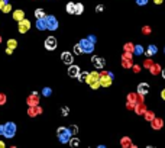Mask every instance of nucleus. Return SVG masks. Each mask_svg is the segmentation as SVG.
Returning <instances> with one entry per match:
<instances>
[{
  "mask_svg": "<svg viewBox=\"0 0 165 148\" xmlns=\"http://www.w3.org/2000/svg\"><path fill=\"white\" fill-rule=\"evenodd\" d=\"M99 79H100L99 71H91V73H88V74H87L85 83H87L91 89H94V90H96V89H99V87H100Z\"/></svg>",
  "mask_w": 165,
  "mask_h": 148,
  "instance_id": "nucleus-1",
  "label": "nucleus"
},
{
  "mask_svg": "<svg viewBox=\"0 0 165 148\" xmlns=\"http://www.w3.org/2000/svg\"><path fill=\"white\" fill-rule=\"evenodd\" d=\"M16 131L17 128L15 122H6L3 125V136H6V138H13L16 135Z\"/></svg>",
  "mask_w": 165,
  "mask_h": 148,
  "instance_id": "nucleus-2",
  "label": "nucleus"
},
{
  "mask_svg": "<svg viewBox=\"0 0 165 148\" xmlns=\"http://www.w3.org/2000/svg\"><path fill=\"white\" fill-rule=\"evenodd\" d=\"M57 136H58V139H60L61 144H67L72 135L70 134L68 128H65V126H60V128L57 129Z\"/></svg>",
  "mask_w": 165,
  "mask_h": 148,
  "instance_id": "nucleus-3",
  "label": "nucleus"
},
{
  "mask_svg": "<svg viewBox=\"0 0 165 148\" xmlns=\"http://www.w3.org/2000/svg\"><path fill=\"white\" fill-rule=\"evenodd\" d=\"M78 45H80V48H81L82 54H91V52L94 51V44H93L88 38H82L81 41L78 42Z\"/></svg>",
  "mask_w": 165,
  "mask_h": 148,
  "instance_id": "nucleus-4",
  "label": "nucleus"
},
{
  "mask_svg": "<svg viewBox=\"0 0 165 148\" xmlns=\"http://www.w3.org/2000/svg\"><path fill=\"white\" fill-rule=\"evenodd\" d=\"M44 20H45V26H47L48 31H57L58 29V20H57L55 16L47 15V16L44 17Z\"/></svg>",
  "mask_w": 165,
  "mask_h": 148,
  "instance_id": "nucleus-5",
  "label": "nucleus"
},
{
  "mask_svg": "<svg viewBox=\"0 0 165 148\" xmlns=\"http://www.w3.org/2000/svg\"><path fill=\"white\" fill-rule=\"evenodd\" d=\"M99 82H100V86H101V87H110L113 79H110V76L107 74V71H101V73H100Z\"/></svg>",
  "mask_w": 165,
  "mask_h": 148,
  "instance_id": "nucleus-6",
  "label": "nucleus"
},
{
  "mask_svg": "<svg viewBox=\"0 0 165 148\" xmlns=\"http://www.w3.org/2000/svg\"><path fill=\"white\" fill-rule=\"evenodd\" d=\"M17 29H19V32L20 33H26L29 32V29H31V22L28 20V19H22V20H19L17 22Z\"/></svg>",
  "mask_w": 165,
  "mask_h": 148,
  "instance_id": "nucleus-7",
  "label": "nucleus"
},
{
  "mask_svg": "<svg viewBox=\"0 0 165 148\" xmlns=\"http://www.w3.org/2000/svg\"><path fill=\"white\" fill-rule=\"evenodd\" d=\"M57 47H58V41L55 36H48L45 39V48L48 51H54V49H57Z\"/></svg>",
  "mask_w": 165,
  "mask_h": 148,
  "instance_id": "nucleus-8",
  "label": "nucleus"
},
{
  "mask_svg": "<svg viewBox=\"0 0 165 148\" xmlns=\"http://www.w3.org/2000/svg\"><path fill=\"white\" fill-rule=\"evenodd\" d=\"M91 63H93V67H96L97 70H103V67L106 66V60L101 57H97V55H94L91 58Z\"/></svg>",
  "mask_w": 165,
  "mask_h": 148,
  "instance_id": "nucleus-9",
  "label": "nucleus"
},
{
  "mask_svg": "<svg viewBox=\"0 0 165 148\" xmlns=\"http://www.w3.org/2000/svg\"><path fill=\"white\" fill-rule=\"evenodd\" d=\"M26 103H28V106H36V105H39V95L36 92H32L28 96V99H26Z\"/></svg>",
  "mask_w": 165,
  "mask_h": 148,
  "instance_id": "nucleus-10",
  "label": "nucleus"
},
{
  "mask_svg": "<svg viewBox=\"0 0 165 148\" xmlns=\"http://www.w3.org/2000/svg\"><path fill=\"white\" fill-rule=\"evenodd\" d=\"M61 60H62L64 64L70 66V64L74 63V55H72V52H70V51H64V52L61 54Z\"/></svg>",
  "mask_w": 165,
  "mask_h": 148,
  "instance_id": "nucleus-11",
  "label": "nucleus"
},
{
  "mask_svg": "<svg viewBox=\"0 0 165 148\" xmlns=\"http://www.w3.org/2000/svg\"><path fill=\"white\" fill-rule=\"evenodd\" d=\"M80 67L75 66V64H70V67H68V76L71 77V79H77L78 77V74H80Z\"/></svg>",
  "mask_w": 165,
  "mask_h": 148,
  "instance_id": "nucleus-12",
  "label": "nucleus"
},
{
  "mask_svg": "<svg viewBox=\"0 0 165 148\" xmlns=\"http://www.w3.org/2000/svg\"><path fill=\"white\" fill-rule=\"evenodd\" d=\"M138 92V95H141V96H146L149 93V84L148 83H139L138 84V89H136Z\"/></svg>",
  "mask_w": 165,
  "mask_h": 148,
  "instance_id": "nucleus-13",
  "label": "nucleus"
},
{
  "mask_svg": "<svg viewBox=\"0 0 165 148\" xmlns=\"http://www.w3.org/2000/svg\"><path fill=\"white\" fill-rule=\"evenodd\" d=\"M42 113V108L39 106V105H36V106H29V109H28V115L31 116V118H35V116L41 115Z\"/></svg>",
  "mask_w": 165,
  "mask_h": 148,
  "instance_id": "nucleus-14",
  "label": "nucleus"
},
{
  "mask_svg": "<svg viewBox=\"0 0 165 148\" xmlns=\"http://www.w3.org/2000/svg\"><path fill=\"white\" fill-rule=\"evenodd\" d=\"M133 110H135V113H138V115H143V112L146 110V106H145L143 102H138V103H135Z\"/></svg>",
  "mask_w": 165,
  "mask_h": 148,
  "instance_id": "nucleus-15",
  "label": "nucleus"
},
{
  "mask_svg": "<svg viewBox=\"0 0 165 148\" xmlns=\"http://www.w3.org/2000/svg\"><path fill=\"white\" fill-rule=\"evenodd\" d=\"M151 123H152V129H161L164 126V121L161 118H156V116L151 121Z\"/></svg>",
  "mask_w": 165,
  "mask_h": 148,
  "instance_id": "nucleus-16",
  "label": "nucleus"
},
{
  "mask_svg": "<svg viewBox=\"0 0 165 148\" xmlns=\"http://www.w3.org/2000/svg\"><path fill=\"white\" fill-rule=\"evenodd\" d=\"M120 145H122V148H136V145H133L129 136H123L120 139Z\"/></svg>",
  "mask_w": 165,
  "mask_h": 148,
  "instance_id": "nucleus-17",
  "label": "nucleus"
},
{
  "mask_svg": "<svg viewBox=\"0 0 165 148\" xmlns=\"http://www.w3.org/2000/svg\"><path fill=\"white\" fill-rule=\"evenodd\" d=\"M156 52H158V47H156V45H154V44H151L148 48H146V55H148V57H154V55H156Z\"/></svg>",
  "mask_w": 165,
  "mask_h": 148,
  "instance_id": "nucleus-18",
  "label": "nucleus"
},
{
  "mask_svg": "<svg viewBox=\"0 0 165 148\" xmlns=\"http://www.w3.org/2000/svg\"><path fill=\"white\" fill-rule=\"evenodd\" d=\"M161 70H162V68H161L159 64H152V66L149 67V71H151V74H152V76L159 74V73H161Z\"/></svg>",
  "mask_w": 165,
  "mask_h": 148,
  "instance_id": "nucleus-19",
  "label": "nucleus"
},
{
  "mask_svg": "<svg viewBox=\"0 0 165 148\" xmlns=\"http://www.w3.org/2000/svg\"><path fill=\"white\" fill-rule=\"evenodd\" d=\"M23 17H25V12H23L22 9H17V10L13 12V19H15V20L19 22V20H22Z\"/></svg>",
  "mask_w": 165,
  "mask_h": 148,
  "instance_id": "nucleus-20",
  "label": "nucleus"
},
{
  "mask_svg": "<svg viewBox=\"0 0 165 148\" xmlns=\"http://www.w3.org/2000/svg\"><path fill=\"white\" fill-rule=\"evenodd\" d=\"M68 144H70V145H71V147H72V148H77V147H78V145H80V139H78V138H77L75 135H72V136L70 138V141H68Z\"/></svg>",
  "mask_w": 165,
  "mask_h": 148,
  "instance_id": "nucleus-21",
  "label": "nucleus"
},
{
  "mask_svg": "<svg viewBox=\"0 0 165 148\" xmlns=\"http://www.w3.org/2000/svg\"><path fill=\"white\" fill-rule=\"evenodd\" d=\"M45 16H47V13H45L44 9H41V7L35 9V17H36V19H44Z\"/></svg>",
  "mask_w": 165,
  "mask_h": 148,
  "instance_id": "nucleus-22",
  "label": "nucleus"
},
{
  "mask_svg": "<svg viewBox=\"0 0 165 148\" xmlns=\"http://www.w3.org/2000/svg\"><path fill=\"white\" fill-rule=\"evenodd\" d=\"M145 52V49L142 45H135L133 47V55H136V57H139V55H142Z\"/></svg>",
  "mask_w": 165,
  "mask_h": 148,
  "instance_id": "nucleus-23",
  "label": "nucleus"
},
{
  "mask_svg": "<svg viewBox=\"0 0 165 148\" xmlns=\"http://www.w3.org/2000/svg\"><path fill=\"white\" fill-rule=\"evenodd\" d=\"M36 29H38V31H45V29H47L45 20H44V19H36Z\"/></svg>",
  "mask_w": 165,
  "mask_h": 148,
  "instance_id": "nucleus-24",
  "label": "nucleus"
},
{
  "mask_svg": "<svg viewBox=\"0 0 165 148\" xmlns=\"http://www.w3.org/2000/svg\"><path fill=\"white\" fill-rule=\"evenodd\" d=\"M67 12L70 13V15H74V10H75V3H72V1H68L67 3Z\"/></svg>",
  "mask_w": 165,
  "mask_h": 148,
  "instance_id": "nucleus-25",
  "label": "nucleus"
},
{
  "mask_svg": "<svg viewBox=\"0 0 165 148\" xmlns=\"http://www.w3.org/2000/svg\"><path fill=\"white\" fill-rule=\"evenodd\" d=\"M82 12H84V4H82V3H75V10H74V13H75V15H81Z\"/></svg>",
  "mask_w": 165,
  "mask_h": 148,
  "instance_id": "nucleus-26",
  "label": "nucleus"
},
{
  "mask_svg": "<svg viewBox=\"0 0 165 148\" xmlns=\"http://www.w3.org/2000/svg\"><path fill=\"white\" fill-rule=\"evenodd\" d=\"M143 116H145V119H146L148 122H151V121H152V119L155 118V113H154V112H151V110H148V109H146V110L143 112Z\"/></svg>",
  "mask_w": 165,
  "mask_h": 148,
  "instance_id": "nucleus-27",
  "label": "nucleus"
},
{
  "mask_svg": "<svg viewBox=\"0 0 165 148\" xmlns=\"http://www.w3.org/2000/svg\"><path fill=\"white\" fill-rule=\"evenodd\" d=\"M16 47H17V41L16 39H9V41H7V48L15 49Z\"/></svg>",
  "mask_w": 165,
  "mask_h": 148,
  "instance_id": "nucleus-28",
  "label": "nucleus"
},
{
  "mask_svg": "<svg viewBox=\"0 0 165 148\" xmlns=\"http://www.w3.org/2000/svg\"><path fill=\"white\" fill-rule=\"evenodd\" d=\"M122 67H125V68H131V67H132V61L128 60V58H122Z\"/></svg>",
  "mask_w": 165,
  "mask_h": 148,
  "instance_id": "nucleus-29",
  "label": "nucleus"
},
{
  "mask_svg": "<svg viewBox=\"0 0 165 148\" xmlns=\"http://www.w3.org/2000/svg\"><path fill=\"white\" fill-rule=\"evenodd\" d=\"M133 47H135V45H133L132 42H126V44H125V47H123V49H125V51H128V52H132V54H133Z\"/></svg>",
  "mask_w": 165,
  "mask_h": 148,
  "instance_id": "nucleus-30",
  "label": "nucleus"
},
{
  "mask_svg": "<svg viewBox=\"0 0 165 148\" xmlns=\"http://www.w3.org/2000/svg\"><path fill=\"white\" fill-rule=\"evenodd\" d=\"M1 12H3V13H9V12H12V4H10V3L7 1V3H6V4L3 6Z\"/></svg>",
  "mask_w": 165,
  "mask_h": 148,
  "instance_id": "nucleus-31",
  "label": "nucleus"
},
{
  "mask_svg": "<svg viewBox=\"0 0 165 148\" xmlns=\"http://www.w3.org/2000/svg\"><path fill=\"white\" fill-rule=\"evenodd\" d=\"M68 131H70L71 135H77V134H78V126H77V125H71V126L68 128Z\"/></svg>",
  "mask_w": 165,
  "mask_h": 148,
  "instance_id": "nucleus-32",
  "label": "nucleus"
},
{
  "mask_svg": "<svg viewBox=\"0 0 165 148\" xmlns=\"http://www.w3.org/2000/svg\"><path fill=\"white\" fill-rule=\"evenodd\" d=\"M42 95H44L45 97H50L51 95H52V90H51L50 87H44V89H42Z\"/></svg>",
  "mask_w": 165,
  "mask_h": 148,
  "instance_id": "nucleus-33",
  "label": "nucleus"
},
{
  "mask_svg": "<svg viewBox=\"0 0 165 148\" xmlns=\"http://www.w3.org/2000/svg\"><path fill=\"white\" fill-rule=\"evenodd\" d=\"M87 74H88L87 71H80V74H78V77H77V79H78L80 82H85V79H87Z\"/></svg>",
  "mask_w": 165,
  "mask_h": 148,
  "instance_id": "nucleus-34",
  "label": "nucleus"
},
{
  "mask_svg": "<svg viewBox=\"0 0 165 148\" xmlns=\"http://www.w3.org/2000/svg\"><path fill=\"white\" fill-rule=\"evenodd\" d=\"M61 115L62 116L70 115V108H68V106H62V108H61Z\"/></svg>",
  "mask_w": 165,
  "mask_h": 148,
  "instance_id": "nucleus-35",
  "label": "nucleus"
},
{
  "mask_svg": "<svg viewBox=\"0 0 165 148\" xmlns=\"http://www.w3.org/2000/svg\"><path fill=\"white\" fill-rule=\"evenodd\" d=\"M72 51H74V54H75V55L82 54V51H81V48H80V45H78V44H75V45H74V49H72Z\"/></svg>",
  "mask_w": 165,
  "mask_h": 148,
  "instance_id": "nucleus-36",
  "label": "nucleus"
},
{
  "mask_svg": "<svg viewBox=\"0 0 165 148\" xmlns=\"http://www.w3.org/2000/svg\"><path fill=\"white\" fill-rule=\"evenodd\" d=\"M152 64H154V63H152V60H151V57H149L148 60H145V63H143V67H145V68H148V70H149V67L152 66Z\"/></svg>",
  "mask_w": 165,
  "mask_h": 148,
  "instance_id": "nucleus-37",
  "label": "nucleus"
},
{
  "mask_svg": "<svg viewBox=\"0 0 165 148\" xmlns=\"http://www.w3.org/2000/svg\"><path fill=\"white\" fill-rule=\"evenodd\" d=\"M132 52H128V51H125L123 52V55H122V58H128V60H132Z\"/></svg>",
  "mask_w": 165,
  "mask_h": 148,
  "instance_id": "nucleus-38",
  "label": "nucleus"
},
{
  "mask_svg": "<svg viewBox=\"0 0 165 148\" xmlns=\"http://www.w3.org/2000/svg\"><path fill=\"white\" fill-rule=\"evenodd\" d=\"M6 103V95L4 93H0V106Z\"/></svg>",
  "mask_w": 165,
  "mask_h": 148,
  "instance_id": "nucleus-39",
  "label": "nucleus"
},
{
  "mask_svg": "<svg viewBox=\"0 0 165 148\" xmlns=\"http://www.w3.org/2000/svg\"><path fill=\"white\" fill-rule=\"evenodd\" d=\"M142 32H143V35H149L151 33V28L149 26H143L142 28Z\"/></svg>",
  "mask_w": 165,
  "mask_h": 148,
  "instance_id": "nucleus-40",
  "label": "nucleus"
},
{
  "mask_svg": "<svg viewBox=\"0 0 165 148\" xmlns=\"http://www.w3.org/2000/svg\"><path fill=\"white\" fill-rule=\"evenodd\" d=\"M148 3V0H136V4L138 6H145Z\"/></svg>",
  "mask_w": 165,
  "mask_h": 148,
  "instance_id": "nucleus-41",
  "label": "nucleus"
},
{
  "mask_svg": "<svg viewBox=\"0 0 165 148\" xmlns=\"http://www.w3.org/2000/svg\"><path fill=\"white\" fill-rule=\"evenodd\" d=\"M87 38H88V39H90V41H91V42H93V44H96V42H97V38H96V36H94V35H88V36H87Z\"/></svg>",
  "mask_w": 165,
  "mask_h": 148,
  "instance_id": "nucleus-42",
  "label": "nucleus"
},
{
  "mask_svg": "<svg viewBox=\"0 0 165 148\" xmlns=\"http://www.w3.org/2000/svg\"><path fill=\"white\" fill-rule=\"evenodd\" d=\"M104 10V4H97V7H96V12L99 13V12H103Z\"/></svg>",
  "mask_w": 165,
  "mask_h": 148,
  "instance_id": "nucleus-43",
  "label": "nucleus"
},
{
  "mask_svg": "<svg viewBox=\"0 0 165 148\" xmlns=\"http://www.w3.org/2000/svg\"><path fill=\"white\" fill-rule=\"evenodd\" d=\"M131 68H133V71H135V73H139V71H141V67L139 66H132Z\"/></svg>",
  "mask_w": 165,
  "mask_h": 148,
  "instance_id": "nucleus-44",
  "label": "nucleus"
},
{
  "mask_svg": "<svg viewBox=\"0 0 165 148\" xmlns=\"http://www.w3.org/2000/svg\"><path fill=\"white\" fill-rule=\"evenodd\" d=\"M126 106H128V109H133V108H135V103H132V102H128V103H126Z\"/></svg>",
  "mask_w": 165,
  "mask_h": 148,
  "instance_id": "nucleus-45",
  "label": "nucleus"
},
{
  "mask_svg": "<svg viewBox=\"0 0 165 148\" xmlns=\"http://www.w3.org/2000/svg\"><path fill=\"white\" fill-rule=\"evenodd\" d=\"M7 1H9V0H0V10L3 9V6H4V4H6Z\"/></svg>",
  "mask_w": 165,
  "mask_h": 148,
  "instance_id": "nucleus-46",
  "label": "nucleus"
},
{
  "mask_svg": "<svg viewBox=\"0 0 165 148\" xmlns=\"http://www.w3.org/2000/svg\"><path fill=\"white\" fill-rule=\"evenodd\" d=\"M6 54H7V55H12V54H13V49H10V48H6Z\"/></svg>",
  "mask_w": 165,
  "mask_h": 148,
  "instance_id": "nucleus-47",
  "label": "nucleus"
},
{
  "mask_svg": "<svg viewBox=\"0 0 165 148\" xmlns=\"http://www.w3.org/2000/svg\"><path fill=\"white\" fill-rule=\"evenodd\" d=\"M154 3H155V4H162L164 0H154Z\"/></svg>",
  "mask_w": 165,
  "mask_h": 148,
  "instance_id": "nucleus-48",
  "label": "nucleus"
},
{
  "mask_svg": "<svg viewBox=\"0 0 165 148\" xmlns=\"http://www.w3.org/2000/svg\"><path fill=\"white\" fill-rule=\"evenodd\" d=\"M161 74H162V79L165 80V68H162V70H161Z\"/></svg>",
  "mask_w": 165,
  "mask_h": 148,
  "instance_id": "nucleus-49",
  "label": "nucleus"
},
{
  "mask_svg": "<svg viewBox=\"0 0 165 148\" xmlns=\"http://www.w3.org/2000/svg\"><path fill=\"white\" fill-rule=\"evenodd\" d=\"M161 97H162V99H164V100H165V89H164V90H162V92H161Z\"/></svg>",
  "mask_w": 165,
  "mask_h": 148,
  "instance_id": "nucleus-50",
  "label": "nucleus"
},
{
  "mask_svg": "<svg viewBox=\"0 0 165 148\" xmlns=\"http://www.w3.org/2000/svg\"><path fill=\"white\" fill-rule=\"evenodd\" d=\"M0 135L3 136V125H0Z\"/></svg>",
  "mask_w": 165,
  "mask_h": 148,
  "instance_id": "nucleus-51",
  "label": "nucleus"
},
{
  "mask_svg": "<svg viewBox=\"0 0 165 148\" xmlns=\"http://www.w3.org/2000/svg\"><path fill=\"white\" fill-rule=\"evenodd\" d=\"M0 148H4V142L3 141H0Z\"/></svg>",
  "mask_w": 165,
  "mask_h": 148,
  "instance_id": "nucleus-52",
  "label": "nucleus"
},
{
  "mask_svg": "<svg viewBox=\"0 0 165 148\" xmlns=\"http://www.w3.org/2000/svg\"><path fill=\"white\" fill-rule=\"evenodd\" d=\"M0 44H1V36H0Z\"/></svg>",
  "mask_w": 165,
  "mask_h": 148,
  "instance_id": "nucleus-53",
  "label": "nucleus"
},
{
  "mask_svg": "<svg viewBox=\"0 0 165 148\" xmlns=\"http://www.w3.org/2000/svg\"><path fill=\"white\" fill-rule=\"evenodd\" d=\"M164 52H165V48H164Z\"/></svg>",
  "mask_w": 165,
  "mask_h": 148,
  "instance_id": "nucleus-54",
  "label": "nucleus"
}]
</instances>
